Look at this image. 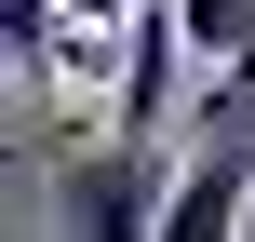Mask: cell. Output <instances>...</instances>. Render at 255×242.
<instances>
[{
	"label": "cell",
	"instance_id": "cell-1",
	"mask_svg": "<svg viewBox=\"0 0 255 242\" xmlns=\"http://www.w3.org/2000/svg\"><path fill=\"white\" fill-rule=\"evenodd\" d=\"M161 202H175L161 135H94L54 162V242H161Z\"/></svg>",
	"mask_w": 255,
	"mask_h": 242
},
{
	"label": "cell",
	"instance_id": "cell-2",
	"mask_svg": "<svg viewBox=\"0 0 255 242\" xmlns=\"http://www.w3.org/2000/svg\"><path fill=\"white\" fill-rule=\"evenodd\" d=\"M242 202H255V81H215L202 94V135L175 162L161 242H242Z\"/></svg>",
	"mask_w": 255,
	"mask_h": 242
},
{
	"label": "cell",
	"instance_id": "cell-3",
	"mask_svg": "<svg viewBox=\"0 0 255 242\" xmlns=\"http://www.w3.org/2000/svg\"><path fill=\"white\" fill-rule=\"evenodd\" d=\"M121 67H134V13H108V0H67V27H54L40 81H54V94H121Z\"/></svg>",
	"mask_w": 255,
	"mask_h": 242
},
{
	"label": "cell",
	"instance_id": "cell-4",
	"mask_svg": "<svg viewBox=\"0 0 255 242\" xmlns=\"http://www.w3.org/2000/svg\"><path fill=\"white\" fill-rule=\"evenodd\" d=\"M175 27L215 81H255V0H175Z\"/></svg>",
	"mask_w": 255,
	"mask_h": 242
},
{
	"label": "cell",
	"instance_id": "cell-5",
	"mask_svg": "<svg viewBox=\"0 0 255 242\" xmlns=\"http://www.w3.org/2000/svg\"><path fill=\"white\" fill-rule=\"evenodd\" d=\"M54 27H67V0H0V40H13V54H27V67H40V54H54Z\"/></svg>",
	"mask_w": 255,
	"mask_h": 242
},
{
	"label": "cell",
	"instance_id": "cell-6",
	"mask_svg": "<svg viewBox=\"0 0 255 242\" xmlns=\"http://www.w3.org/2000/svg\"><path fill=\"white\" fill-rule=\"evenodd\" d=\"M108 13H148V0H108Z\"/></svg>",
	"mask_w": 255,
	"mask_h": 242
}]
</instances>
